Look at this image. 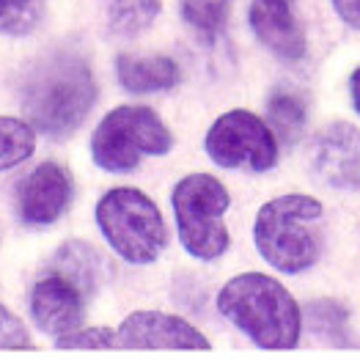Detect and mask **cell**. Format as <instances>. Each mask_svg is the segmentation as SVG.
Instances as JSON below:
<instances>
[{
  "mask_svg": "<svg viewBox=\"0 0 360 360\" xmlns=\"http://www.w3.org/2000/svg\"><path fill=\"white\" fill-rule=\"evenodd\" d=\"M50 270L69 278L86 297H91L99 289L102 278H105V262H102V253L94 245L72 240L58 248V253L50 262Z\"/></svg>",
  "mask_w": 360,
  "mask_h": 360,
  "instance_id": "obj_14",
  "label": "cell"
},
{
  "mask_svg": "<svg viewBox=\"0 0 360 360\" xmlns=\"http://www.w3.org/2000/svg\"><path fill=\"white\" fill-rule=\"evenodd\" d=\"M33 341H30L28 328L0 302V349H30Z\"/></svg>",
  "mask_w": 360,
  "mask_h": 360,
  "instance_id": "obj_22",
  "label": "cell"
},
{
  "mask_svg": "<svg viewBox=\"0 0 360 360\" xmlns=\"http://www.w3.org/2000/svg\"><path fill=\"white\" fill-rule=\"evenodd\" d=\"M108 25L121 36H138L157 20L162 3L160 0H102Z\"/></svg>",
  "mask_w": 360,
  "mask_h": 360,
  "instance_id": "obj_17",
  "label": "cell"
},
{
  "mask_svg": "<svg viewBox=\"0 0 360 360\" xmlns=\"http://www.w3.org/2000/svg\"><path fill=\"white\" fill-rule=\"evenodd\" d=\"M96 226L129 264H151L168 245L165 220L143 190L113 187L96 204Z\"/></svg>",
  "mask_w": 360,
  "mask_h": 360,
  "instance_id": "obj_4",
  "label": "cell"
},
{
  "mask_svg": "<svg viewBox=\"0 0 360 360\" xmlns=\"http://www.w3.org/2000/svg\"><path fill=\"white\" fill-rule=\"evenodd\" d=\"M116 75L121 89L129 94H157L179 86L181 69L179 63L168 56H119L116 58Z\"/></svg>",
  "mask_w": 360,
  "mask_h": 360,
  "instance_id": "obj_13",
  "label": "cell"
},
{
  "mask_svg": "<svg viewBox=\"0 0 360 360\" xmlns=\"http://www.w3.org/2000/svg\"><path fill=\"white\" fill-rule=\"evenodd\" d=\"M86 295L58 272H47L36 281L30 292V316L36 328L53 338L83 328L86 319Z\"/></svg>",
  "mask_w": 360,
  "mask_h": 360,
  "instance_id": "obj_9",
  "label": "cell"
},
{
  "mask_svg": "<svg viewBox=\"0 0 360 360\" xmlns=\"http://www.w3.org/2000/svg\"><path fill=\"white\" fill-rule=\"evenodd\" d=\"M60 349H110L116 344V330L110 328H77L56 338Z\"/></svg>",
  "mask_w": 360,
  "mask_h": 360,
  "instance_id": "obj_21",
  "label": "cell"
},
{
  "mask_svg": "<svg viewBox=\"0 0 360 360\" xmlns=\"http://www.w3.org/2000/svg\"><path fill=\"white\" fill-rule=\"evenodd\" d=\"M305 121H308V105L302 94L292 89L272 91L270 102H267V124L272 127L278 143L295 146L305 132Z\"/></svg>",
  "mask_w": 360,
  "mask_h": 360,
  "instance_id": "obj_15",
  "label": "cell"
},
{
  "mask_svg": "<svg viewBox=\"0 0 360 360\" xmlns=\"http://www.w3.org/2000/svg\"><path fill=\"white\" fill-rule=\"evenodd\" d=\"M36 149V135L28 121L0 116V171L25 162Z\"/></svg>",
  "mask_w": 360,
  "mask_h": 360,
  "instance_id": "obj_19",
  "label": "cell"
},
{
  "mask_svg": "<svg viewBox=\"0 0 360 360\" xmlns=\"http://www.w3.org/2000/svg\"><path fill=\"white\" fill-rule=\"evenodd\" d=\"M349 96H352V105H355V110L360 113V66L352 72V77H349Z\"/></svg>",
  "mask_w": 360,
  "mask_h": 360,
  "instance_id": "obj_24",
  "label": "cell"
},
{
  "mask_svg": "<svg viewBox=\"0 0 360 360\" xmlns=\"http://www.w3.org/2000/svg\"><path fill=\"white\" fill-rule=\"evenodd\" d=\"M314 174L333 190L355 184L360 174V129L355 124L335 121L316 138Z\"/></svg>",
  "mask_w": 360,
  "mask_h": 360,
  "instance_id": "obj_12",
  "label": "cell"
},
{
  "mask_svg": "<svg viewBox=\"0 0 360 360\" xmlns=\"http://www.w3.org/2000/svg\"><path fill=\"white\" fill-rule=\"evenodd\" d=\"M302 322L308 325V330L325 341H330L333 347H347V322H349V311L335 300H316L308 302L302 311Z\"/></svg>",
  "mask_w": 360,
  "mask_h": 360,
  "instance_id": "obj_18",
  "label": "cell"
},
{
  "mask_svg": "<svg viewBox=\"0 0 360 360\" xmlns=\"http://www.w3.org/2000/svg\"><path fill=\"white\" fill-rule=\"evenodd\" d=\"M75 184L58 162H41L17 187V210L28 226H50L69 210Z\"/></svg>",
  "mask_w": 360,
  "mask_h": 360,
  "instance_id": "obj_10",
  "label": "cell"
},
{
  "mask_svg": "<svg viewBox=\"0 0 360 360\" xmlns=\"http://www.w3.org/2000/svg\"><path fill=\"white\" fill-rule=\"evenodd\" d=\"M116 344L127 349H210V338L187 319L162 311H135L116 330Z\"/></svg>",
  "mask_w": 360,
  "mask_h": 360,
  "instance_id": "obj_8",
  "label": "cell"
},
{
  "mask_svg": "<svg viewBox=\"0 0 360 360\" xmlns=\"http://www.w3.org/2000/svg\"><path fill=\"white\" fill-rule=\"evenodd\" d=\"M322 201L302 193H289L267 201L253 223V242L259 256L286 275L311 270L322 256Z\"/></svg>",
  "mask_w": 360,
  "mask_h": 360,
  "instance_id": "obj_3",
  "label": "cell"
},
{
  "mask_svg": "<svg viewBox=\"0 0 360 360\" xmlns=\"http://www.w3.org/2000/svg\"><path fill=\"white\" fill-rule=\"evenodd\" d=\"M96 102L91 63L77 50L60 47L39 58L22 77V110L33 129L47 138H69L89 119Z\"/></svg>",
  "mask_w": 360,
  "mask_h": 360,
  "instance_id": "obj_1",
  "label": "cell"
},
{
  "mask_svg": "<svg viewBox=\"0 0 360 360\" xmlns=\"http://www.w3.org/2000/svg\"><path fill=\"white\" fill-rule=\"evenodd\" d=\"M217 311L262 349H292L302 333V311L292 292L264 272H242L220 295Z\"/></svg>",
  "mask_w": 360,
  "mask_h": 360,
  "instance_id": "obj_2",
  "label": "cell"
},
{
  "mask_svg": "<svg viewBox=\"0 0 360 360\" xmlns=\"http://www.w3.org/2000/svg\"><path fill=\"white\" fill-rule=\"evenodd\" d=\"M174 149V135L151 108H113L91 135V157L108 174L135 171L141 157H160Z\"/></svg>",
  "mask_w": 360,
  "mask_h": 360,
  "instance_id": "obj_5",
  "label": "cell"
},
{
  "mask_svg": "<svg viewBox=\"0 0 360 360\" xmlns=\"http://www.w3.org/2000/svg\"><path fill=\"white\" fill-rule=\"evenodd\" d=\"M47 0H0V33L28 36L44 20Z\"/></svg>",
  "mask_w": 360,
  "mask_h": 360,
  "instance_id": "obj_20",
  "label": "cell"
},
{
  "mask_svg": "<svg viewBox=\"0 0 360 360\" xmlns=\"http://www.w3.org/2000/svg\"><path fill=\"white\" fill-rule=\"evenodd\" d=\"M234 0H179L181 20L201 41H214L229 25Z\"/></svg>",
  "mask_w": 360,
  "mask_h": 360,
  "instance_id": "obj_16",
  "label": "cell"
},
{
  "mask_svg": "<svg viewBox=\"0 0 360 360\" xmlns=\"http://www.w3.org/2000/svg\"><path fill=\"white\" fill-rule=\"evenodd\" d=\"M207 154L214 165L229 171H256L264 174L278 162V138L267 121L250 110H229L214 121L207 132Z\"/></svg>",
  "mask_w": 360,
  "mask_h": 360,
  "instance_id": "obj_7",
  "label": "cell"
},
{
  "mask_svg": "<svg viewBox=\"0 0 360 360\" xmlns=\"http://www.w3.org/2000/svg\"><path fill=\"white\" fill-rule=\"evenodd\" d=\"M176 231L184 250L201 262H214L229 250L226 212L231 207V195L226 184L210 174H190L179 179L171 195Z\"/></svg>",
  "mask_w": 360,
  "mask_h": 360,
  "instance_id": "obj_6",
  "label": "cell"
},
{
  "mask_svg": "<svg viewBox=\"0 0 360 360\" xmlns=\"http://www.w3.org/2000/svg\"><path fill=\"white\" fill-rule=\"evenodd\" d=\"M248 22L253 36L270 50L275 58L297 63L305 58V33L297 20L295 0H250Z\"/></svg>",
  "mask_w": 360,
  "mask_h": 360,
  "instance_id": "obj_11",
  "label": "cell"
},
{
  "mask_svg": "<svg viewBox=\"0 0 360 360\" xmlns=\"http://www.w3.org/2000/svg\"><path fill=\"white\" fill-rule=\"evenodd\" d=\"M335 14L349 25V28L360 30V0H330Z\"/></svg>",
  "mask_w": 360,
  "mask_h": 360,
  "instance_id": "obj_23",
  "label": "cell"
}]
</instances>
